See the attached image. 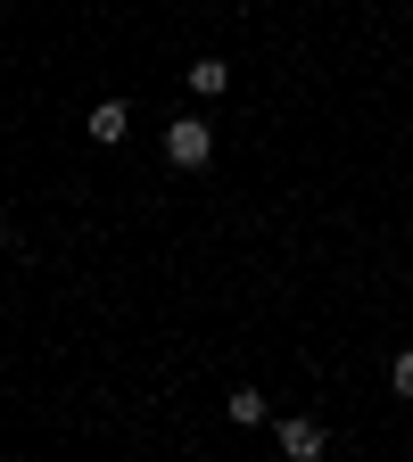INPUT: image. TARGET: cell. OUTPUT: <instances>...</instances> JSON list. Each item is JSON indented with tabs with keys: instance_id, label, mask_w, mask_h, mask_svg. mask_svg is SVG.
Wrapping results in <instances>:
<instances>
[{
	"instance_id": "2",
	"label": "cell",
	"mask_w": 413,
	"mask_h": 462,
	"mask_svg": "<svg viewBox=\"0 0 413 462\" xmlns=\"http://www.w3.org/2000/svg\"><path fill=\"white\" fill-rule=\"evenodd\" d=\"M323 446H331L323 421H306V413H289V421H281V454H289V462H314Z\"/></svg>"
},
{
	"instance_id": "1",
	"label": "cell",
	"mask_w": 413,
	"mask_h": 462,
	"mask_svg": "<svg viewBox=\"0 0 413 462\" xmlns=\"http://www.w3.org/2000/svg\"><path fill=\"white\" fill-rule=\"evenodd\" d=\"M165 157L183 165V173H199V165L215 157V133L199 125V116H183V125H165Z\"/></svg>"
},
{
	"instance_id": "6",
	"label": "cell",
	"mask_w": 413,
	"mask_h": 462,
	"mask_svg": "<svg viewBox=\"0 0 413 462\" xmlns=\"http://www.w3.org/2000/svg\"><path fill=\"white\" fill-rule=\"evenodd\" d=\"M389 388H397V396H405V404H413V346H405V356H397V364H389Z\"/></svg>"
},
{
	"instance_id": "4",
	"label": "cell",
	"mask_w": 413,
	"mask_h": 462,
	"mask_svg": "<svg viewBox=\"0 0 413 462\" xmlns=\"http://www.w3.org/2000/svg\"><path fill=\"white\" fill-rule=\"evenodd\" d=\"M125 125H133L125 99H99V107H91V141H125Z\"/></svg>"
},
{
	"instance_id": "3",
	"label": "cell",
	"mask_w": 413,
	"mask_h": 462,
	"mask_svg": "<svg viewBox=\"0 0 413 462\" xmlns=\"http://www.w3.org/2000/svg\"><path fill=\"white\" fill-rule=\"evenodd\" d=\"M183 83H191L199 99H223V91H231V67H223V58H191V75H183Z\"/></svg>"
},
{
	"instance_id": "5",
	"label": "cell",
	"mask_w": 413,
	"mask_h": 462,
	"mask_svg": "<svg viewBox=\"0 0 413 462\" xmlns=\"http://www.w3.org/2000/svg\"><path fill=\"white\" fill-rule=\"evenodd\" d=\"M223 413L240 421V430H257V421L273 413V404H265V388H231V404H223Z\"/></svg>"
}]
</instances>
